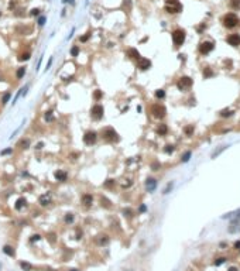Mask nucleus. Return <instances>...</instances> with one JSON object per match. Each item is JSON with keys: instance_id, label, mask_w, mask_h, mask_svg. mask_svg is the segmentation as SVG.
Instances as JSON below:
<instances>
[{"instance_id": "obj_31", "label": "nucleus", "mask_w": 240, "mask_h": 271, "mask_svg": "<svg viewBox=\"0 0 240 271\" xmlns=\"http://www.w3.org/2000/svg\"><path fill=\"white\" fill-rule=\"evenodd\" d=\"M10 95H12L10 92H7V93H4V95H3V97H1V103H3V105H6L7 102H9V99H10Z\"/></svg>"}, {"instance_id": "obj_23", "label": "nucleus", "mask_w": 240, "mask_h": 271, "mask_svg": "<svg viewBox=\"0 0 240 271\" xmlns=\"http://www.w3.org/2000/svg\"><path fill=\"white\" fill-rule=\"evenodd\" d=\"M102 97H103V90H100V89L93 90V99H95L96 102H99Z\"/></svg>"}, {"instance_id": "obj_15", "label": "nucleus", "mask_w": 240, "mask_h": 271, "mask_svg": "<svg viewBox=\"0 0 240 271\" xmlns=\"http://www.w3.org/2000/svg\"><path fill=\"white\" fill-rule=\"evenodd\" d=\"M157 188V179L155 178H147L146 181V189L148 192H153Z\"/></svg>"}, {"instance_id": "obj_36", "label": "nucleus", "mask_w": 240, "mask_h": 271, "mask_svg": "<svg viewBox=\"0 0 240 271\" xmlns=\"http://www.w3.org/2000/svg\"><path fill=\"white\" fill-rule=\"evenodd\" d=\"M223 150H226V147H220V148H217L216 151L212 154V158H216V157H217V154H219V152H222Z\"/></svg>"}, {"instance_id": "obj_43", "label": "nucleus", "mask_w": 240, "mask_h": 271, "mask_svg": "<svg viewBox=\"0 0 240 271\" xmlns=\"http://www.w3.org/2000/svg\"><path fill=\"white\" fill-rule=\"evenodd\" d=\"M172 151H174V146H167V147H165V152L171 154Z\"/></svg>"}, {"instance_id": "obj_45", "label": "nucleus", "mask_w": 240, "mask_h": 271, "mask_svg": "<svg viewBox=\"0 0 240 271\" xmlns=\"http://www.w3.org/2000/svg\"><path fill=\"white\" fill-rule=\"evenodd\" d=\"M44 23H45V17H40L38 18V26H44Z\"/></svg>"}, {"instance_id": "obj_27", "label": "nucleus", "mask_w": 240, "mask_h": 271, "mask_svg": "<svg viewBox=\"0 0 240 271\" xmlns=\"http://www.w3.org/2000/svg\"><path fill=\"white\" fill-rule=\"evenodd\" d=\"M20 267H21L24 271H31V268H33V265L28 264V263H26V261H21V263H20Z\"/></svg>"}, {"instance_id": "obj_48", "label": "nucleus", "mask_w": 240, "mask_h": 271, "mask_svg": "<svg viewBox=\"0 0 240 271\" xmlns=\"http://www.w3.org/2000/svg\"><path fill=\"white\" fill-rule=\"evenodd\" d=\"M38 9H34V10H31V14H33V16H37V14H38Z\"/></svg>"}, {"instance_id": "obj_18", "label": "nucleus", "mask_w": 240, "mask_h": 271, "mask_svg": "<svg viewBox=\"0 0 240 271\" xmlns=\"http://www.w3.org/2000/svg\"><path fill=\"white\" fill-rule=\"evenodd\" d=\"M26 71H27V69H26V67H18L17 71H16V78H17V79H21L24 75H26Z\"/></svg>"}, {"instance_id": "obj_29", "label": "nucleus", "mask_w": 240, "mask_h": 271, "mask_svg": "<svg viewBox=\"0 0 240 271\" xmlns=\"http://www.w3.org/2000/svg\"><path fill=\"white\" fill-rule=\"evenodd\" d=\"M155 97H157V99H164V97H165V92H164L162 89H158L157 92H155Z\"/></svg>"}, {"instance_id": "obj_17", "label": "nucleus", "mask_w": 240, "mask_h": 271, "mask_svg": "<svg viewBox=\"0 0 240 271\" xmlns=\"http://www.w3.org/2000/svg\"><path fill=\"white\" fill-rule=\"evenodd\" d=\"M26 205H27V201H26L24 198H20V199H17V202H16V205H14V208H16V210H21Z\"/></svg>"}, {"instance_id": "obj_9", "label": "nucleus", "mask_w": 240, "mask_h": 271, "mask_svg": "<svg viewBox=\"0 0 240 271\" xmlns=\"http://www.w3.org/2000/svg\"><path fill=\"white\" fill-rule=\"evenodd\" d=\"M213 42L212 41H205V42H202V44L199 45V52L202 54V55H206V54H209L212 50H213Z\"/></svg>"}, {"instance_id": "obj_21", "label": "nucleus", "mask_w": 240, "mask_h": 271, "mask_svg": "<svg viewBox=\"0 0 240 271\" xmlns=\"http://www.w3.org/2000/svg\"><path fill=\"white\" fill-rule=\"evenodd\" d=\"M239 229H240V227H239V222H234V220H232L230 227H229V231H230V233H236Z\"/></svg>"}, {"instance_id": "obj_24", "label": "nucleus", "mask_w": 240, "mask_h": 271, "mask_svg": "<svg viewBox=\"0 0 240 271\" xmlns=\"http://www.w3.org/2000/svg\"><path fill=\"white\" fill-rule=\"evenodd\" d=\"M30 58H31L30 51H26V52H23V54H20V56H18V61H28Z\"/></svg>"}, {"instance_id": "obj_41", "label": "nucleus", "mask_w": 240, "mask_h": 271, "mask_svg": "<svg viewBox=\"0 0 240 271\" xmlns=\"http://www.w3.org/2000/svg\"><path fill=\"white\" fill-rule=\"evenodd\" d=\"M172 185H174V184H172V182H170V184L167 185V188L164 189V193H168V192L171 191V189H172Z\"/></svg>"}, {"instance_id": "obj_6", "label": "nucleus", "mask_w": 240, "mask_h": 271, "mask_svg": "<svg viewBox=\"0 0 240 271\" xmlns=\"http://www.w3.org/2000/svg\"><path fill=\"white\" fill-rule=\"evenodd\" d=\"M185 41V31L181 28H177L172 31V42L175 47H181Z\"/></svg>"}, {"instance_id": "obj_47", "label": "nucleus", "mask_w": 240, "mask_h": 271, "mask_svg": "<svg viewBox=\"0 0 240 271\" xmlns=\"http://www.w3.org/2000/svg\"><path fill=\"white\" fill-rule=\"evenodd\" d=\"M40 234H34V236H33V239H31V242H34V240H40Z\"/></svg>"}, {"instance_id": "obj_33", "label": "nucleus", "mask_w": 240, "mask_h": 271, "mask_svg": "<svg viewBox=\"0 0 240 271\" xmlns=\"http://www.w3.org/2000/svg\"><path fill=\"white\" fill-rule=\"evenodd\" d=\"M72 222H74V215L67 213V216H65V223H72Z\"/></svg>"}, {"instance_id": "obj_12", "label": "nucleus", "mask_w": 240, "mask_h": 271, "mask_svg": "<svg viewBox=\"0 0 240 271\" xmlns=\"http://www.w3.org/2000/svg\"><path fill=\"white\" fill-rule=\"evenodd\" d=\"M229 45H233V47H237L240 45V34H230L227 38H226Z\"/></svg>"}, {"instance_id": "obj_32", "label": "nucleus", "mask_w": 240, "mask_h": 271, "mask_svg": "<svg viewBox=\"0 0 240 271\" xmlns=\"http://www.w3.org/2000/svg\"><path fill=\"white\" fill-rule=\"evenodd\" d=\"M189 158H191V151H187V152L182 155L181 161H182V163H187V161H189Z\"/></svg>"}, {"instance_id": "obj_11", "label": "nucleus", "mask_w": 240, "mask_h": 271, "mask_svg": "<svg viewBox=\"0 0 240 271\" xmlns=\"http://www.w3.org/2000/svg\"><path fill=\"white\" fill-rule=\"evenodd\" d=\"M80 201H82V205L85 208H91L92 203H93V195L92 193H83L82 198H80Z\"/></svg>"}, {"instance_id": "obj_40", "label": "nucleus", "mask_w": 240, "mask_h": 271, "mask_svg": "<svg viewBox=\"0 0 240 271\" xmlns=\"http://www.w3.org/2000/svg\"><path fill=\"white\" fill-rule=\"evenodd\" d=\"M226 261V258H223V257H220V258H217L216 261H215V265H220V264H223Z\"/></svg>"}, {"instance_id": "obj_38", "label": "nucleus", "mask_w": 240, "mask_h": 271, "mask_svg": "<svg viewBox=\"0 0 240 271\" xmlns=\"http://www.w3.org/2000/svg\"><path fill=\"white\" fill-rule=\"evenodd\" d=\"M13 152V148H6L3 151H0V155H7V154H12Z\"/></svg>"}, {"instance_id": "obj_4", "label": "nucleus", "mask_w": 240, "mask_h": 271, "mask_svg": "<svg viewBox=\"0 0 240 271\" xmlns=\"http://www.w3.org/2000/svg\"><path fill=\"white\" fill-rule=\"evenodd\" d=\"M150 112H151V114H153L155 119H162V117H165L167 109H165V106L161 105V103H154V105L151 106V109H150Z\"/></svg>"}, {"instance_id": "obj_39", "label": "nucleus", "mask_w": 240, "mask_h": 271, "mask_svg": "<svg viewBox=\"0 0 240 271\" xmlns=\"http://www.w3.org/2000/svg\"><path fill=\"white\" fill-rule=\"evenodd\" d=\"M89 37H91V33H86L83 37H80V42H86L89 40Z\"/></svg>"}, {"instance_id": "obj_14", "label": "nucleus", "mask_w": 240, "mask_h": 271, "mask_svg": "<svg viewBox=\"0 0 240 271\" xmlns=\"http://www.w3.org/2000/svg\"><path fill=\"white\" fill-rule=\"evenodd\" d=\"M38 203L41 206H48L51 203V195L50 193H42L40 198H38Z\"/></svg>"}, {"instance_id": "obj_3", "label": "nucleus", "mask_w": 240, "mask_h": 271, "mask_svg": "<svg viewBox=\"0 0 240 271\" xmlns=\"http://www.w3.org/2000/svg\"><path fill=\"white\" fill-rule=\"evenodd\" d=\"M182 10V4L178 0H167L165 1V11L170 14H175Z\"/></svg>"}, {"instance_id": "obj_13", "label": "nucleus", "mask_w": 240, "mask_h": 271, "mask_svg": "<svg viewBox=\"0 0 240 271\" xmlns=\"http://www.w3.org/2000/svg\"><path fill=\"white\" fill-rule=\"evenodd\" d=\"M54 176H55V179L59 181V182H65V181L68 179V172L67 171H62V169H58L54 172Z\"/></svg>"}, {"instance_id": "obj_1", "label": "nucleus", "mask_w": 240, "mask_h": 271, "mask_svg": "<svg viewBox=\"0 0 240 271\" xmlns=\"http://www.w3.org/2000/svg\"><path fill=\"white\" fill-rule=\"evenodd\" d=\"M100 137H102L105 141H107V143H117L120 140L119 134H117V131L113 129V127H103L102 131H100Z\"/></svg>"}, {"instance_id": "obj_42", "label": "nucleus", "mask_w": 240, "mask_h": 271, "mask_svg": "<svg viewBox=\"0 0 240 271\" xmlns=\"http://www.w3.org/2000/svg\"><path fill=\"white\" fill-rule=\"evenodd\" d=\"M161 165L158 163H154V164H151V168H153V171H158V168H160Z\"/></svg>"}, {"instance_id": "obj_46", "label": "nucleus", "mask_w": 240, "mask_h": 271, "mask_svg": "<svg viewBox=\"0 0 240 271\" xmlns=\"http://www.w3.org/2000/svg\"><path fill=\"white\" fill-rule=\"evenodd\" d=\"M203 75H205V78H206V76H209V75H212V71H209V68H206V69H205V72H203Z\"/></svg>"}, {"instance_id": "obj_49", "label": "nucleus", "mask_w": 240, "mask_h": 271, "mask_svg": "<svg viewBox=\"0 0 240 271\" xmlns=\"http://www.w3.org/2000/svg\"><path fill=\"white\" fill-rule=\"evenodd\" d=\"M146 205H141V206H140V209H138V210H140V212H146Z\"/></svg>"}, {"instance_id": "obj_20", "label": "nucleus", "mask_w": 240, "mask_h": 271, "mask_svg": "<svg viewBox=\"0 0 240 271\" xmlns=\"http://www.w3.org/2000/svg\"><path fill=\"white\" fill-rule=\"evenodd\" d=\"M18 147L21 148V150H27L30 147V138H23V140L18 143Z\"/></svg>"}, {"instance_id": "obj_34", "label": "nucleus", "mask_w": 240, "mask_h": 271, "mask_svg": "<svg viewBox=\"0 0 240 271\" xmlns=\"http://www.w3.org/2000/svg\"><path fill=\"white\" fill-rule=\"evenodd\" d=\"M230 6H232L233 9H239L240 7V0H232V1H230Z\"/></svg>"}, {"instance_id": "obj_37", "label": "nucleus", "mask_w": 240, "mask_h": 271, "mask_svg": "<svg viewBox=\"0 0 240 271\" xmlns=\"http://www.w3.org/2000/svg\"><path fill=\"white\" fill-rule=\"evenodd\" d=\"M184 131H185V134L189 136V134H192V131H194V127L192 126H189V127H185L184 129Z\"/></svg>"}, {"instance_id": "obj_28", "label": "nucleus", "mask_w": 240, "mask_h": 271, "mask_svg": "<svg viewBox=\"0 0 240 271\" xmlns=\"http://www.w3.org/2000/svg\"><path fill=\"white\" fill-rule=\"evenodd\" d=\"M114 185H116V181H114V179H107L105 184H103L105 188H113Z\"/></svg>"}, {"instance_id": "obj_22", "label": "nucleus", "mask_w": 240, "mask_h": 271, "mask_svg": "<svg viewBox=\"0 0 240 271\" xmlns=\"http://www.w3.org/2000/svg\"><path fill=\"white\" fill-rule=\"evenodd\" d=\"M100 205L105 206V208H112V202L106 196H100Z\"/></svg>"}, {"instance_id": "obj_8", "label": "nucleus", "mask_w": 240, "mask_h": 271, "mask_svg": "<svg viewBox=\"0 0 240 271\" xmlns=\"http://www.w3.org/2000/svg\"><path fill=\"white\" fill-rule=\"evenodd\" d=\"M192 79L189 78V76H182V78L178 81V83H177V86H178V89L179 90H187L188 88H191L192 86Z\"/></svg>"}, {"instance_id": "obj_5", "label": "nucleus", "mask_w": 240, "mask_h": 271, "mask_svg": "<svg viewBox=\"0 0 240 271\" xmlns=\"http://www.w3.org/2000/svg\"><path fill=\"white\" fill-rule=\"evenodd\" d=\"M222 23L226 28H233L239 24V18H237V16L233 14V13H227V14L222 18Z\"/></svg>"}, {"instance_id": "obj_53", "label": "nucleus", "mask_w": 240, "mask_h": 271, "mask_svg": "<svg viewBox=\"0 0 240 271\" xmlns=\"http://www.w3.org/2000/svg\"><path fill=\"white\" fill-rule=\"evenodd\" d=\"M67 1H69V3H74V0H64V3H67Z\"/></svg>"}, {"instance_id": "obj_44", "label": "nucleus", "mask_w": 240, "mask_h": 271, "mask_svg": "<svg viewBox=\"0 0 240 271\" xmlns=\"http://www.w3.org/2000/svg\"><path fill=\"white\" fill-rule=\"evenodd\" d=\"M42 147H44V143L40 141V143H37V144H35V150H41Z\"/></svg>"}, {"instance_id": "obj_26", "label": "nucleus", "mask_w": 240, "mask_h": 271, "mask_svg": "<svg viewBox=\"0 0 240 271\" xmlns=\"http://www.w3.org/2000/svg\"><path fill=\"white\" fill-rule=\"evenodd\" d=\"M44 119H45V122H54V114H52L51 110L44 113Z\"/></svg>"}, {"instance_id": "obj_10", "label": "nucleus", "mask_w": 240, "mask_h": 271, "mask_svg": "<svg viewBox=\"0 0 240 271\" xmlns=\"http://www.w3.org/2000/svg\"><path fill=\"white\" fill-rule=\"evenodd\" d=\"M151 67V61L147 59V58H138L137 59V68L141 69V71H146Z\"/></svg>"}, {"instance_id": "obj_52", "label": "nucleus", "mask_w": 240, "mask_h": 271, "mask_svg": "<svg viewBox=\"0 0 240 271\" xmlns=\"http://www.w3.org/2000/svg\"><path fill=\"white\" fill-rule=\"evenodd\" d=\"M227 271H237V268H236V267H232V268H229Z\"/></svg>"}, {"instance_id": "obj_51", "label": "nucleus", "mask_w": 240, "mask_h": 271, "mask_svg": "<svg viewBox=\"0 0 240 271\" xmlns=\"http://www.w3.org/2000/svg\"><path fill=\"white\" fill-rule=\"evenodd\" d=\"M234 247H236V248H240V242H236V244H234Z\"/></svg>"}, {"instance_id": "obj_35", "label": "nucleus", "mask_w": 240, "mask_h": 271, "mask_svg": "<svg viewBox=\"0 0 240 271\" xmlns=\"http://www.w3.org/2000/svg\"><path fill=\"white\" fill-rule=\"evenodd\" d=\"M123 215H124V216H127V217H132L133 216V212H132V209H124V210H123Z\"/></svg>"}, {"instance_id": "obj_50", "label": "nucleus", "mask_w": 240, "mask_h": 271, "mask_svg": "<svg viewBox=\"0 0 240 271\" xmlns=\"http://www.w3.org/2000/svg\"><path fill=\"white\" fill-rule=\"evenodd\" d=\"M52 65V58H50V61H48V65H47V69H50V67Z\"/></svg>"}, {"instance_id": "obj_25", "label": "nucleus", "mask_w": 240, "mask_h": 271, "mask_svg": "<svg viewBox=\"0 0 240 271\" xmlns=\"http://www.w3.org/2000/svg\"><path fill=\"white\" fill-rule=\"evenodd\" d=\"M3 251H4L7 256H10V257L14 256V248H13L12 246H4V247H3Z\"/></svg>"}, {"instance_id": "obj_7", "label": "nucleus", "mask_w": 240, "mask_h": 271, "mask_svg": "<svg viewBox=\"0 0 240 271\" xmlns=\"http://www.w3.org/2000/svg\"><path fill=\"white\" fill-rule=\"evenodd\" d=\"M97 140V133L93 130H88L85 134H83V143L86 146H93Z\"/></svg>"}, {"instance_id": "obj_19", "label": "nucleus", "mask_w": 240, "mask_h": 271, "mask_svg": "<svg viewBox=\"0 0 240 271\" xmlns=\"http://www.w3.org/2000/svg\"><path fill=\"white\" fill-rule=\"evenodd\" d=\"M167 131H168V127H167V124H160L158 127H157V133L160 136H165Z\"/></svg>"}, {"instance_id": "obj_54", "label": "nucleus", "mask_w": 240, "mask_h": 271, "mask_svg": "<svg viewBox=\"0 0 240 271\" xmlns=\"http://www.w3.org/2000/svg\"><path fill=\"white\" fill-rule=\"evenodd\" d=\"M0 16H1V11H0Z\"/></svg>"}, {"instance_id": "obj_2", "label": "nucleus", "mask_w": 240, "mask_h": 271, "mask_svg": "<svg viewBox=\"0 0 240 271\" xmlns=\"http://www.w3.org/2000/svg\"><path fill=\"white\" fill-rule=\"evenodd\" d=\"M103 114H105V107L100 105V103H96L91 107V117L92 120L95 122H99L103 119Z\"/></svg>"}, {"instance_id": "obj_16", "label": "nucleus", "mask_w": 240, "mask_h": 271, "mask_svg": "<svg viewBox=\"0 0 240 271\" xmlns=\"http://www.w3.org/2000/svg\"><path fill=\"white\" fill-rule=\"evenodd\" d=\"M126 54H127V56L132 58V59H138V58H141V56H140V52H138L136 48H127Z\"/></svg>"}, {"instance_id": "obj_30", "label": "nucleus", "mask_w": 240, "mask_h": 271, "mask_svg": "<svg viewBox=\"0 0 240 271\" xmlns=\"http://www.w3.org/2000/svg\"><path fill=\"white\" fill-rule=\"evenodd\" d=\"M78 54H79V47H78V45H74V47L71 48V55L78 56Z\"/></svg>"}]
</instances>
